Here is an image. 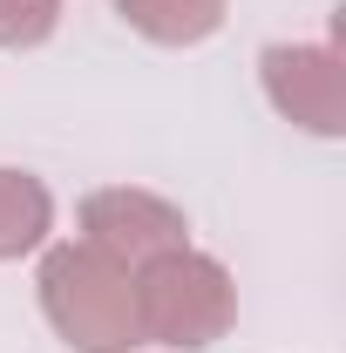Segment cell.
Listing matches in <instances>:
<instances>
[{"label":"cell","instance_id":"1","mask_svg":"<svg viewBox=\"0 0 346 353\" xmlns=\"http://www.w3.org/2000/svg\"><path fill=\"white\" fill-rule=\"evenodd\" d=\"M41 312L75 353H130L143 347L136 272L102 259L95 245H54L41 259Z\"/></svg>","mask_w":346,"mask_h":353},{"label":"cell","instance_id":"2","mask_svg":"<svg viewBox=\"0 0 346 353\" xmlns=\"http://www.w3.org/2000/svg\"><path fill=\"white\" fill-rule=\"evenodd\" d=\"M136 319H143V340L150 347H176L197 353L231 333L238 319V285L211 252H190L176 245L163 259L136 265Z\"/></svg>","mask_w":346,"mask_h":353},{"label":"cell","instance_id":"3","mask_svg":"<svg viewBox=\"0 0 346 353\" xmlns=\"http://www.w3.org/2000/svg\"><path fill=\"white\" fill-rule=\"evenodd\" d=\"M82 245H95L102 259L136 272V265L190 245V224H183V211L170 197H156L143 183H109V190H88L82 197Z\"/></svg>","mask_w":346,"mask_h":353},{"label":"cell","instance_id":"4","mask_svg":"<svg viewBox=\"0 0 346 353\" xmlns=\"http://www.w3.org/2000/svg\"><path fill=\"white\" fill-rule=\"evenodd\" d=\"M258 82H265V102L299 123L312 136H340L346 130V68L333 48L319 41H272L258 54Z\"/></svg>","mask_w":346,"mask_h":353},{"label":"cell","instance_id":"5","mask_svg":"<svg viewBox=\"0 0 346 353\" xmlns=\"http://www.w3.org/2000/svg\"><path fill=\"white\" fill-rule=\"evenodd\" d=\"M116 14L156 48H197L224 28L231 0H116Z\"/></svg>","mask_w":346,"mask_h":353},{"label":"cell","instance_id":"6","mask_svg":"<svg viewBox=\"0 0 346 353\" xmlns=\"http://www.w3.org/2000/svg\"><path fill=\"white\" fill-rule=\"evenodd\" d=\"M48 231H54V197H48V183L0 163V265L41 252Z\"/></svg>","mask_w":346,"mask_h":353},{"label":"cell","instance_id":"7","mask_svg":"<svg viewBox=\"0 0 346 353\" xmlns=\"http://www.w3.org/2000/svg\"><path fill=\"white\" fill-rule=\"evenodd\" d=\"M61 28V0H0V48H41Z\"/></svg>","mask_w":346,"mask_h":353}]
</instances>
